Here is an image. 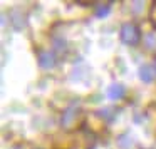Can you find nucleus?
<instances>
[{
  "label": "nucleus",
  "mask_w": 156,
  "mask_h": 149,
  "mask_svg": "<svg viewBox=\"0 0 156 149\" xmlns=\"http://www.w3.org/2000/svg\"><path fill=\"white\" fill-rule=\"evenodd\" d=\"M119 39H121L122 44L126 45H136L141 40V34H139V29L134 24L128 22V24L121 25V30H119Z\"/></svg>",
  "instance_id": "1"
},
{
  "label": "nucleus",
  "mask_w": 156,
  "mask_h": 149,
  "mask_svg": "<svg viewBox=\"0 0 156 149\" xmlns=\"http://www.w3.org/2000/svg\"><path fill=\"white\" fill-rule=\"evenodd\" d=\"M156 77V69L153 65L146 64V65H141L139 67V79L143 82H153Z\"/></svg>",
  "instance_id": "2"
},
{
  "label": "nucleus",
  "mask_w": 156,
  "mask_h": 149,
  "mask_svg": "<svg viewBox=\"0 0 156 149\" xmlns=\"http://www.w3.org/2000/svg\"><path fill=\"white\" fill-rule=\"evenodd\" d=\"M55 64V57L52 52H41L39 54V65L42 69H52Z\"/></svg>",
  "instance_id": "3"
},
{
  "label": "nucleus",
  "mask_w": 156,
  "mask_h": 149,
  "mask_svg": "<svg viewBox=\"0 0 156 149\" xmlns=\"http://www.w3.org/2000/svg\"><path fill=\"white\" fill-rule=\"evenodd\" d=\"M124 85L122 84H112L109 85V89L106 91V94H108L109 99H112V101H118V99H121L122 95H124Z\"/></svg>",
  "instance_id": "4"
},
{
  "label": "nucleus",
  "mask_w": 156,
  "mask_h": 149,
  "mask_svg": "<svg viewBox=\"0 0 156 149\" xmlns=\"http://www.w3.org/2000/svg\"><path fill=\"white\" fill-rule=\"evenodd\" d=\"M77 117H79V111H77V109H71V111H67L64 114V121H62V122H64V126L71 127V126L76 122V119H77Z\"/></svg>",
  "instance_id": "5"
},
{
  "label": "nucleus",
  "mask_w": 156,
  "mask_h": 149,
  "mask_svg": "<svg viewBox=\"0 0 156 149\" xmlns=\"http://www.w3.org/2000/svg\"><path fill=\"white\" fill-rule=\"evenodd\" d=\"M144 47L149 50H156V32H148L144 35Z\"/></svg>",
  "instance_id": "6"
},
{
  "label": "nucleus",
  "mask_w": 156,
  "mask_h": 149,
  "mask_svg": "<svg viewBox=\"0 0 156 149\" xmlns=\"http://www.w3.org/2000/svg\"><path fill=\"white\" fill-rule=\"evenodd\" d=\"M108 12H109V5L108 4H101V5H98V9H96V15H98V17H104V15H108Z\"/></svg>",
  "instance_id": "7"
}]
</instances>
